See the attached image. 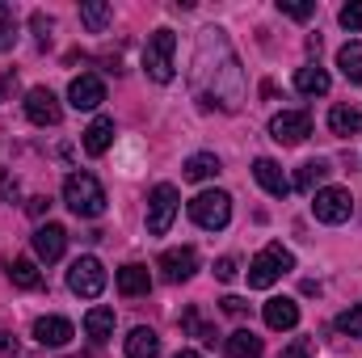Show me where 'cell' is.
Returning <instances> with one entry per match:
<instances>
[{"mask_svg": "<svg viewBox=\"0 0 362 358\" xmlns=\"http://www.w3.org/2000/svg\"><path fill=\"white\" fill-rule=\"evenodd\" d=\"M118 291H122V295H148V291H152L148 266H122L118 270Z\"/></svg>", "mask_w": 362, "mask_h": 358, "instance_id": "obj_21", "label": "cell"}, {"mask_svg": "<svg viewBox=\"0 0 362 358\" xmlns=\"http://www.w3.org/2000/svg\"><path fill=\"white\" fill-rule=\"evenodd\" d=\"M278 13H286L291 21H308L316 13V4L312 0H278Z\"/></svg>", "mask_w": 362, "mask_h": 358, "instance_id": "obj_31", "label": "cell"}, {"mask_svg": "<svg viewBox=\"0 0 362 358\" xmlns=\"http://www.w3.org/2000/svg\"><path fill=\"white\" fill-rule=\"evenodd\" d=\"M177 190L169 185V181H160L156 190H152V198H148V232L152 236H165L169 228H173V219H177Z\"/></svg>", "mask_w": 362, "mask_h": 358, "instance_id": "obj_6", "label": "cell"}, {"mask_svg": "<svg viewBox=\"0 0 362 358\" xmlns=\"http://www.w3.org/2000/svg\"><path fill=\"white\" fill-rule=\"evenodd\" d=\"M173 55H177V34H173V30H156V34H148V47H144V72H148L156 85H169V81H173Z\"/></svg>", "mask_w": 362, "mask_h": 358, "instance_id": "obj_2", "label": "cell"}, {"mask_svg": "<svg viewBox=\"0 0 362 358\" xmlns=\"http://www.w3.org/2000/svg\"><path fill=\"white\" fill-rule=\"evenodd\" d=\"M223 312H228V316H240V312H245V299L228 295V299H223Z\"/></svg>", "mask_w": 362, "mask_h": 358, "instance_id": "obj_36", "label": "cell"}, {"mask_svg": "<svg viewBox=\"0 0 362 358\" xmlns=\"http://www.w3.org/2000/svg\"><path fill=\"white\" fill-rule=\"evenodd\" d=\"M68 101H72L76 110H97V105L105 101V85L85 72V76H76V81L68 85Z\"/></svg>", "mask_w": 362, "mask_h": 358, "instance_id": "obj_13", "label": "cell"}, {"mask_svg": "<svg viewBox=\"0 0 362 358\" xmlns=\"http://www.w3.org/2000/svg\"><path fill=\"white\" fill-rule=\"evenodd\" d=\"M110 13H114V8H110L105 0H85V4H81V21L89 25V34H101V30L110 25Z\"/></svg>", "mask_w": 362, "mask_h": 358, "instance_id": "obj_27", "label": "cell"}, {"mask_svg": "<svg viewBox=\"0 0 362 358\" xmlns=\"http://www.w3.org/2000/svg\"><path fill=\"white\" fill-rule=\"evenodd\" d=\"M177 358H202V354H198V350H181Z\"/></svg>", "mask_w": 362, "mask_h": 358, "instance_id": "obj_40", "label": "cell"}, {"mask_svg": "<svg viewBox=\"0 0 362 358\" xmlns=\"http://www.w3.org/2000/svg\"><path fill=\"white\" fill-rule=\"evenodd\" d=\"M337 68H341V76H346V81L362 85V42H358V38H354V42H346V47L337 51Z\"/></svg>", "mask_w": 362, "mask_h": 358, "instance_id": "obj_23", "label": "cell"}, {"mask_svg": "<svg viewBox=\"0 0 362 358\" xmlns=\"http://www.w3.org/2000/svg\"><path fill=\"white\" fill-rule=\"evenodd\" d=\"M253 178H257V185H262L266 194H274V198H286V194H291V178L282 173V165L270 161V156L253 161Z\"/></svg>", "mask_w": 362, "mask_h": 358, "instance_id": "obj_11", "label": "cell"}, {"mask_svg": "<svg viewBox=\"0 0 362 358\" xmlns=\"http://www.w3.org/2000/svg\"><path fill=\"white\" fill-rule=\"evenodd\" d=\"M266 325H270V329H295V325H299V304L286 299V295L270 299V304H266Z\"/></svg>", "mask_w": 362, "mask_h": 358, "instance_id": "obj_17", "label": "cell"}, {"mask_svg": "<svg viewBox=\"0 0 362 358\" xmlns=\"http://www.w3.org/2000/svg\"><path fill=\"white\" fill-rule=\"evenodd\" d=\"M337 329H341L346 337H362V304H354V308H346V312L337 316Z\"/></svg>", "mask_w": 362, "mask_h": 358, "instance_id": "obj_30", "label": "cell"}, {"mask_svg": "<svg viewBox=\"0 0 362 358\" xmlns=\"http://www.w3.org/2000/svg\"><path fill=\"white\" fill-rule=\"evenodd\" d=\"M25 118H30L34 127H55V122L64 118L59 97H55L51 89H30L25 93Z\"/></svg>", "mask_w": 362, "mask_h": 358, "instance_id": "obj_9", "label": "cell"}, {"mask_svg": "<svg viewBox=\"0 0 362 358\" xmlns=\"http://www.w3.org/2000/svg\"><path fill=\"white\" fill-rule=\"evenodd\" d=\"M64 202H68L72 215L97 219L105 211V190H101V181L93 178V173H68V181H64Z\"/></svg>", "mask_w": 362, "mask_h": 358, "instance_id": "obj_1", "label": "cell"}, {"mask_svg": "<svg viewBox=\"0 0 362 358\" xmlns=\"http://www.w3.org/2000/svg\"><path fill=\"white\" fill-rule=\"evenodd\" d=\"M13 42H17V13L0 4V51H13Z\"/></svg>", "mask_w": 362, "mask_h": 358, "instance_id": "obj_29", "label": "cell"}, {"mask_svg": "<svg viewBox=\"0 0 362 358\" xmlns=\"http://www.w3.org/2000/svg\"><path fill=\"white\" fill-rule=\"evenodd\" d=\"M47 211V198H30V215H42Z\"/></svg>", "mask_w": 362, "mask_h": 358, "instance_id": "obj_39", "label": "cell"}, {"mask_svg": "<svg viewBox=\"0 0 362 358\" xmlns=\"http://www.w3.org/2000/svg\"><path fill=\"white\" fill-rule=\"evenodd\" d=\"M312 215H316L320 224H346V219L354 215V198H350V190H341V185H325V190H316V194H312Z\"/></svg>", "mask_w": 362, "mask_h": 358, "instance_id": "obj_5", "label": "cell"}, {"mask_svg": "<svg viewBox=\"0 0 362 358\" xmlns=\"http://www.w3.org/2000/svg\"><path fill=\"white\" fill-rule=\"evenodd\" d=\"M0 354H4V358H17V342H13L8 333H0Z\"/></svg>", "mask_w": 362, "mask_h": 358, "instance_id": "obj_37", "label": "cell"}, {"mask_svg": "<svg viewBox=\"0 0 362 358\" xmlns=\"http://www.w3.org/2000/svg\"><path fill=\"white\" fill-rule=\"evenodd\" d=\"M337 17H341V25H346V30H362V0H350Z\"/></svg>", "mask_w": 362, "mask_h": 358, "instance_id": "obj_33", "label": "cell"}, {"mask_svg": "<svg viewBox=\"0 0 362 358\" xmlns=\"http://www.w3.org/2000/svg\"><path fill=\"white\" fill-rule=\"evenodd\" d=\"M0 194H17V178L4 173V178H0Z\"/></svg>", "mask_w": 362, "mask_h": 358, "instance_id": "obj_38", "label": "cell"}, {"mask_svg": "<svg viewBox=\"0 0 362 358\" xmlns=\"http://www.w3.org/2000/svg\"><path fill=\"white\" fill-rule=\"evenodd\" d=\"M333 169L325 165V161H308V165H299V173H295V181H291V190H303V194H312L320 181L329 178Z\"/></svg>", "mask_w": 362, "mask_h": 358, "instance_id": "obj_25", "label": "cell"}, {"mask_svg": "<svg viewBox=\"0 0 362 358\" xmlns=\"http://www.w3.org/2000/svg\"><path fill=\"white\" fill-rule=\"evenodd\" d=\"M72 337H76V329H72V321H64V316H38V321H34V342H38V346L59 350V346H68Z\"/></svg>", "mask_w": 362, "mask_h": 358, "instance_id": "obj_10", "label": "cell"}, {"mask_svg": "<svg viewBox=\"0 0 362 358\" xmlns=\"http://www.w3.org/2000/svg\"><path fill=\"white\" fill-rule=\"evenodd\" d=\"M181 329L185 333H194V337H202V342H211L215 346V325H206L202 316H198V308H185L181 312Z\"/></svg>", "mask_w": 362, "mask_h": 358, "instance_id": "obj_28", "label": "cell"}, {"mask_svg": "<svg viewBox=\"0 0 362 358\" xmlns=\"http://www.w3.org/2000/svg\"><path fill=\"white\" fill-rule=\"evenodd\" d=\"M286 270H295V258H291L282 245H266V249L253 258V266H249V287L266 291V287H274Z\"/></svg>", "mask_w": 362, "mask_h": 358, "instance_id": "obj_4", "label": "cell"}, {"mask_svg": "<svg viewBox=\"0 0 362 358\" xmlns=\"http://www.w3.org/2000/svg\"><path fill=\"white\" fill-rule=\"evenodd\" d=\"M329 127L333 135H362V105H333L329 110Z\"/></svg>", "mask_w": 362, "mask_h": 358, "instance_id": "obj_18", "label": "cell"}, {"mask_svg": "<svg viewBox=\"0 0 362 358\" xmlns=\"http://www.w3.org/2000/svg\"><path fill=\"white\" fill-rule=\"evenodd\" d=\"M295 89L303 93V97H325L329 93V72L316 68V64H308V68L295 72Z\"/></svg>", "mask_w": 362, "mask_h": 358, "instance_id": "obj_20", "label": "cell"}, {"mask_svg": "<svg viewBox=\"0 0 362 358\" xmlns=\"http://www.w3.org/2000/svg\"><path fill=\"white\" fill-rule=\"evenodd\" d=\"M30 21H34V34H38V47H47V42H51V30H55V25H51V17H42V13H34Z\"/></svg>", "mask_w": 362, "mask_h": 358, "instance_id": "obj_34", "label": "cell"}, {"mask_svg": "<svg viewBox=\"0 0 362 358\" xmlns=\"http://www.w3.org/2000/svg\"><path fill=\"white\" fill-rule=\"evenodd\" d=\"M189 219H194L198 228H206V232H219V228H228V219H232V198H228L223 190H202V194L189 202Z\"/></svg>", "mask_w": 362, "mask_h": 358, "instance_id": "obj_3", "label": "cell"}, {"mask_svg": "<svg viewBox=\"0 0 362 358\" xmlns=\"http://www.w3.org/2000/svg\"><path fill=\"white\" fill-rule=\"evenodd\" d=\"M223 350H228V358H262V337L253 333V329H236V333H228L223 337Z\"/></svg>", "mask_w": 362, "mask_h": 358, "instance_id": "obj_16", "label": "cell"}, {"mask_svg": "<svg viewBox=\"0 0 362 358\" xmlns=\"http://www.w3.org/2000/svg\"><path fill=\"white\" fill-rule=\"evenodd\" d=\"M215 274H219V282H232L240 270H236V262H232V258H219V262H215Z\"/></svg>", "mask_w": 362, "mask_h": 358, "instance_id": "obj_35", "label": "cell"}, {"mask_svg": "<svg viewBox=\"0 0 362 358\" xmlns=\"http://www.w3.org/2000/svg\"><path fill=\"white\" fill-rule=\"evenodd\" d=\"M4 270H8V278H13V287H21V291H38V287H42V274H38V266H34L30 258H13Z\"/></svg>", "mask_w": 362, "mask_h": 358, "instance_id": "obj_22", "label": "cell"}, {"mask_svg": "<svg viewBox=\"0 0 362 358\" xmlns=\"http://www.w3.org/2000/svg\"><path fill=\"white\" fill-rule=\"evenodd\" d=\"M156 354H160V337H156V329H148V325L131 329V337H127V358H156Z\"/></svg>", "mask_w": 362, "mask_h": 358, "instance_id": "obj_19", "label": "cell"}, {"mask_svg": "<svg viewBox=\"0 0 362 358\" xmlns=\"http://www.w3.org/2000/svg\"><path fill=\"white\" fill-rule=\"evenodd\" d=\"M219 178V156L215 152H198L185 161V181H211Z\"/></svg>", "mask_w": 362, "mask_h": 358, "instance_id": "obj_24", "label": "cell"}, {"mask_svg": "<svg viewBox=\"0 0 362 358\" xmlns=\"http://www.w3.org/2000/svg\"><path fill=\"white\" fill-rule=\"evenodd\" d=\"M68 287H72V295H81V299H97V295L105 291V266H101L97 258H76L72 270H68Z\"/></svg>", "mask_w": 362, "mask_h": 358, "instance_id": "obj_8", "label": "cell"}, {"mask_svg": "<svg viewBox=\"0 0 362 358\" xmlns=\"http://www.w3.org/2000/svg\"><path fill=\"white\" fill-rule=\"evenodd\" d=\"M312 354H316V342H312V337H295V342L282 350V358H312Z\"/></svg>", "mask_w": 362, "mask_h": 358, "instance_id": "obj_32", "label": "cell"}, {"mask_svg": "<svg viewBox=\"0 0 362 358\" xmlns=\"http://www.w3.org/2000/svg\"><path fill=\"white\" fill-rule=\"evenodd\" d=\"M160 270H165L169 282H185V278H194V270H198V253H194V249H165V253H160Z\"/></svg>", "mask_w": 362, "mask_h": 358, "instance_id": "obj_14", "label": "cell"}, {"mask_svg": "<svg viewBox=\"0 0 362 358\" xmlns=\"http://www.w3.org/2000/svg\"><path fill=\"white\" fill-rule=\"evenodd\" d=\"M308 135H312V114H308V110H282V114L270 118V139L282 144V148L303 144Z\"/></svg>", "mask_w": 362, "mask_h": 358, "instance_id": "obj_7", "label": "cell"}, {"mask_svg": "<svg viewBox=\"0 0 362 358\" xmlns=\"http://www.w3.org/2000/svg\"><path fill=\"white\" fill-rule=\"evenodd\" d=\"M64 249H68V232H64L59 224H42V228L34 232V253H38L42 262H59Z\"/></svg>", "mask_w": 362, "mask_h": 358, "instance_id": "obj_12", "label": "cell"}, {"mask_svg": "<svg viewBox=\"0 0 362 358\" xmlns=\"http://www.w3.org/2000/svg\"><path fill=\"white\" fill-rule=\"evenodd\" d=\"M110 144H114V118L97 114L89 122V131H85V152H89V156H105Z\"/></svg>", "mask_w": 362, "mask_h": 358, "instance_id": "obj_15", "label": "cell"}, {"mask_svg": "<svg viewBox=\"0 0 362 358\" xmlns=\"http://www.w3.org/2000/svg\"><path fill=\"white\" fill-rule=\"evenodd\" d=\"M85 333H89L93 342H110V337H114V312H110V308H89Z\"/></svg>", "mask_w": 362, "mask_h": 358, "instance_id": "obj_26", "label": "cell"}]
</instances>
